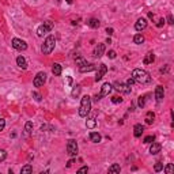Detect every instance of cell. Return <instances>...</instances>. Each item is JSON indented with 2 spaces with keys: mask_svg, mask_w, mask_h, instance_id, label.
Returning a JSON list of instances; mask_svg holds the SVG:
<instances>
[{
  "mask_svg": "<svg viewBox=\"0 0 174 174\" xmlns=\"http://www.w3.org/2000/svg\"><path fill=\"white\" fill-rule=\"evenodd\" d=\"M78 143H76V140H73V139H69V140L67 141V154L69 155L71 158H75L76 155H78Z\"/></svg>",
  "mask_w": 174,
  "mask_h": 174,
  "instance_id": "obj_4",
  "label": "cell"
},
{
  "mask_svg": "<svg viewBox=\"0 0 174 174\" xmlns=\"http://www.w3.org/2000/svg\"><path fill=\"white\" fill-rule=\"evenodd\" d=\"M173 170H174V166L171 165V163H169V165L166 166V169H165V173L170 174V173H173Z\"/></svg>",
  "mask_w": 174,
  "mask_h": 174,
  "instance_id": "obj_33",
  "label": "cell"
},
{
  "mask_svg": "<svg viewBox=\"0 0 174 174\" xmlns=\"http://www.w3.org/2000/svg\"><path fill=\"white\" fill-rule=\"evenodd\" d=\"M5 158H7V151L5 150H0V162L5 160Z\"/></svg>",
  "mask_w": 174,
  "mask_h": 174,
  "instance_id": "obj_31",
  "label": "cell"
},
{
  "mask_svg": "<svg viewBox=\"0 0 174 174\" xmlns=\"http://www.w3.org/2000/svg\"><path fill=\"white\" fill-rule=\"evenodd\" d=\"M143 132H144V127L141 124H136L135 127H133V136H135V137H140Z\"/></svg>",
  "mask_w": 174,
  "mask_h": 174,
  "instance_id": "obj_14",
  "label": "cell"
},
{
  "mask_svg": "<svg viewBox=\"0 0 174 174\" xmlns=\"http://www.w3.org/2000/svg\"><path fill=\"white\" fill-rule=\"evenodd\" d=\"M75 61H76V64L79 65V67H82V65H84V64H87V61L83 59V57H80L79 54H76L75 56Z\"/></svg>",
  "mask_w": 174,
  "mask_h": 174,
  "instance_id": "obj_25",
  "label": "cell"
},
{
  "mask_svg": "<svg viewBox=\"0 0 174 174\" xmlns=\"http://www.w3.org/2000/svg\"><path fill=\"white\" fill-rule=\"evenodd\" d=\"M120 171H121V167H120L118 163H113L109 167V173H120Z\"/></svg>",
  "mask_w": 174,
  "mask_h": 174,
  "instance_id": "obj_24",
  "label": "cell"
},
{
  "mask_svg": "<svg viewBox=\"0 0 174 174\" xmlns=\"http://www.w3.org/2000/svg\"><path fill=\"white\" fill-rule=\"evenodd\" d=\"M33 98H34L37 102H40L41 99H42V97H41V94L40 92H37V91H33Z\"/></svg>",
  "mask_w": 174,
  "mask_h": 174,
  "instance_id": "obj_32",
  "label": "cell"
},
{
  "mask_svg": "<svg viewBox=\"0 0 174 174\" xmlns=\"http://www.w3.org/2000/svg\"><path fill=\"white\" fill-rule=\"evenodd\" d=\"M45 82H46V73L45 72H38L37 75L34 76L33 84H34V87H41V86H44Z\"/></svg>",
  "mask_w": 174,
  "mask_h": 174,
  "instance_id": "obj_8",
  "label": "cell"
},
{
  "mask_svg": "<svg viewBox=\"0 0 174 174\" xmlns=\"http://www.w3.org/2000/svg\"><path fill=\"white\" fill-rule=\"evenodd\" d=\"M133 83H135V80H133L132 78H130V79H128V82H127V84H128V86H132Z\"/></svg>",
  "mask_w": 174,
  "mask_h": 174,
  "instance_id": "obj_43",
  "label": "cell"
},
{
  "mask_svg": "<svg viewBox=\"0 0 174 174\" xmlns=\"http://www.w3.org/2000/svg\"><path fill=\"white\" fill-rule=\"evenodd\" d=\"M132 79L135 82H137V83L140 84H147L151 82V76H150V73L147 72V71L144 69H140V68H136V69L132 71Z\"/></svg>",
  "mask_w": 174,
  "mask_h": 174,
  "instance_id": "obj_1",
  "label": "cell"
},
{
  "mask_svg": "<svg viewBox=\"0 0 174 174\" xmlns=\"http://www.w3.org/2000/svg\"><path fill=\"white\" fill-rule=\"evenodd\" d=\"M146 27H147V21L144 18H139L137 21H136V23H135L136 31H141V30H144Z\"/></svg>",
  "mask_w": 174,
  "mask_h": 174,
  "instance_id": "obj_13",
  "label": "cell"
},
{
  "mask_svg": "<svg viewBox=\"0 0 174 174\" xmlns=\"http://www.w3.org/2000/svg\"><path fill=\"white\" fill-rule=\"evenodd\" d=\"M106 72H108V67H106L105 64H101V65H99V69H98L97 75H95V82H99L101 79L105 76Z\"/></svg>",
  "mask_w": 174,
  "mask_h": 174,
  "instance_id": "obj_11",
  "label": "cell"
},
{
  "mask_svg": "<svg viewBox=\"0 0 174 174\" xmlns=\"http://www.w3.org/2000/svg\"><path fill=\"white\" fill-rule=\"evenodd\" d=\"M154 140H155V136L154 135H150V136H147V137L144 139V143H152Z\"/></svg>",
  "mask_w": 174,
  "mask_h": 174,
  "instance_id": "obj_35",
  "label": "cell"
},
{
  "mask_svg": "<svg viewBox=\"0 0 174 174\" xmlns=\"http://www.w3.org/2000/svg\"><path fill=\"white\" fill-rule=\"evenodd\" d=\"M65 2H67L68 4H72V2H73V0H65Z\"/></svg>",
  "mask_w": 174,
  "mask_h": 174,
  "instance_id": "obj_47",
  "label": "cell"
},
{
  "mask_svg": "<svg viewBox=\"0 0 174 174\" xmlns=\"http://www.w3.org/2000/svg\"><path fill=\"white\" fill-rule=\"evenodd\" d=\"M103 53H105V44H98L94 48V50H92L94 57H101L103 56Z\"/></svg>",
  "mask_w": 174,
  "mask_h": 174,
  "instance_id": "obj_10",
  "label": "cell"
},
{
  "mask_svg": "<svg viewBox=\"0 0 174 174\" xmlns=\"http://www.w3.org/2000/svg\"><path fill=\"white\" fill-rule=\"evenodd\" d=\"M111 102H113V103H121L122 98L118 97V95H114V97H111Z\"/></svg>",
  "mask_w": 174,
  "mask_h": 174,
  "instance_id": "obj_30",
  "label": "cell"
},
{
  "mask_svg": "<svg viewBox=\"0 0 174 174\" xmlns=\"http://www.w3.org/2000/svg\"><path fill=\"white\" fill-rule=\"evenodd\" d=\"M154 170L155 171H162L163 170V163H155V166H154Z\"/></svg>",
  "mask_w": 174,
  "mask_h": 174,
  "instance_id": "obj_34",
  "label": "cell"
},
{
  "mask_svg": "<svg viewBox=\"0 0 174 174\" xmlns=\"http://www.w3.org/2000/svg\"><path fill=\"white\" fill-rule=\"evenodd\" d=\"M163 23H165V19H159V22L156 23V26H158V27H162Z\"/></svg>",
  "mask_w": 174,
  "mask_h": 174,
  "instance_id": "obj_42",
  "label": "cell"
},
{
  "mask_svg": "<svg viewBox=\"0 0 174 174\" xmlns=\"http://www.w3.org/2000/svg\"><path fill=\"white\" fill-rule=\"evenodd\" d=\"M160 148H162V146H160L159 143H154V141H152L151 147H150V152H151L152 155H156L158 152H160Z\"/></svg>",
  "mask_w": 174,
  "mask_h": 174,
  "instance_id": "obj_17",
  "label": "cell"
},
{
  "mask_svg": "<svg viewBox=\"0 0 174 174\" xmlns=\"http://www.w3.org/2000/svg\"><path fill=\"white\" fill-rule=\"evenodd\" d=\"M87 24H89L91 29H98V27H99V24H101V22L98 21L97 18H90L89 21H87Z\"/></svg>",
  "mask_w": 174,
  "mask_h": 174,
  "instance_id": "obj_18",
  "label": "cell"
},
{
  "mask_svg": "<svg viewBox=\"0 0 174 174\" xmlns=\"http://www.w3.org/2000/svg\"><path fill=\"white\" fill-rule=\"evenodd\" d=\"M116 56H117V53L114 50H109L108 52V57H109V59H116Z\"/></svg>",
  "mask_w": 174,
  "mask_h": 174,
  "instance_id": "obj_36",
  "label": "cell"
},
{
  "mask_svg": "<svg viewBox=\"0 0 174 174\" xmlns=\"http://www.w3.org/2000/svg\"><path fill=\"white\" fill-rule=\"evenodd\" d=\"M163 97H165V90H163V87L156 86V89H155V99H156V102H162Z\"/></svg>",
  "mask_w": 174,
  "mask_h": 174,
  "instance_id": "obj_12",
  "label": "cell"
},
{
  "mask_svg": "<svg viewBox=\"0 0 174 174\" xmlns=\"http://www.w3.org/2000/svg\"><path fill=\"white\" fill-rule=\"evenodd\" d=\"M4 127H5V120L4 118H0V132L4 129Z\"/></svg>",
  "mask_w": 174,
  "mask_h": 174,
  "instance_id": "obj_39",
  "label": "cell"
},
{
  "mask_svg": "<svg viewBox=\"0 0 174 174\" xmlns=\"http://www.w3.org/2000/svg\"><path fill=\"white\" fill-rule=\"evenodd\" d=\"M167 23L169 24H173L174 23V18H173V15H171V14H169V15H167Z\"/></svg>",
  "mask_w": 174,
  "mask_h": 174,
  "instance_id": "obj_38",
  "label": "cell"
},
{
  "mask_svg": "<svg viewBox=\"0 0 174 174\" xmlns=\"http://www.w3.org/2000/svg\"><path fill=\"white\" fill-rule=\"evenodd\" d=\"M73 163H75V159H73V158H71V159L67 162V167H71V166H72Z\"/></svg>",
  "mask_w": 174,
  "mask_h": 174,
  "instance_id": "obj_41",
  "label": "cell"
},
{
  "mask_svg": "<svg viewBox=\"0 0 174 174\" xmlns=\"http://www.w3.org/2000/svg\"><path fill=\"white\" fill-rule=\"evenodd\" d=\"M106 33H108L109 35H111L113 34V29H111V27H108V29H106Z\"/></svg>",
  "mask_w": 174,
  "mask_h": 174,
  "instance_id": "obj_44",
  "label": "cell"
},
{
  "mask_svg": "<svg viewBox=\"0 0 174 174\" xmlns=\"http://www.w3.org/2000/svg\"><path fill=\"white\" fill-rule=\"evenodd\" d=\"M95 69V65L94 64H84L82 67H79V71L80 72H91V71Z\"/></svg>",
  "mask_w": 174,
  "mask_h": 174,
  "instance_id": "obj_19",
  "label": "cell"
},
{
  "mask_svg": "<svg viewBox=\"0 0 174 174\" xmlns=\"http://www.w3.org/2000/svg\"><path fill=\"white\" fill-rule=\"evenodd\" d=\"M114 89H116L117 91L122 92V94H129L130 92V86L124 84V83H120V82H116V83H114Z\"/></svg>",
  "mask_w": 174,
  "mask_h": 174,
  "instance_id": "obj_9",
  "label": "cell"
},
{
  "mask_svg": "<svg viewBox=\"0 0 174 174\" xmlns=\"http://www.w3.org/2000/svg\"><path fill=\"white\" fill-rule=\"evenodd\" d=\"M90 140H91L92 143H99V141L102 140V136L98 132H91L90 133Z\"/></svg>",
  "mask_w": 174,
  "mask_h": 174,
  "instance_id": "obj_20",
  "label": "cell"
},
{
  "mask_svg": "<svg viewBox=\"0 0 174 174\" xmlns=\"http://www.w3.org/2000/svg\"><path fill=\"white\" fill-rule=\"evenodd\" d=\"M79 94H80V86L76 84V86L72 89V91H71V95H72V98H76Z\"/></svg>",
  "mask_w": 174,
  "mask_h": 174,
  "instance_id": "obj_26",
  "label": "cell"
},
{
  "mask_svg": "<svg viewBox=\"0 0 174 174\" xmlns=\"http://www.w3.org/2000/svg\"><path fill=\"white\" fill-rule=\"evenodd\" d=\"M133 42L137 44V45H140V44L144 42V37L141 34H136L135 37H133Z\"/></svg>",
  "mask_w": 174,
  "mask_h": 174,
  "instance_id": "obj_27",
  "label": "cell"
},
{
  "mask_svg": "<svg viewBox=\"0 0 174 174\" xmlns=\"http://www.w3.org/2000/svg\"><path fill=\"white\" fill-rule=\"evenodd\" d=\"M84 171H89V167H87V166H83V167L78 169V173H84Z\"/></svg>",
  "mask_w": 174,
  "mask_h": 174,
  "instance_id": "obj_40",
  "label": "cell"
},
{
  "mask_svg": "<svg viewBox=\"0 0 174 174\" xmlns=\"http://www.w3.org/2000/svg\"><path fill=\"white\" fill-rule=\"evenodd\" d=\"M67 83L71 84V83H72V79H71V78H67Z\"/></svg>",
  "mask_w": 174,
  "mask_h": 174,
  "instance_id": "obj_45",
  "label": "cell"
},
{
  "mask_svg": "<svg viewBox=\"0 0 174 174\" xmlns=\"http://www.w3.org/2000/svg\"><path fill=\"white\" fill-rule=\"evenodd\" d=\"M11 45H12V48L16 49V50H26L27 49V44L24 42L23 40H21V38H14V40L11 41Z\"/></svg>",
  "mask_w": 174,
  "mask_h": 174,
  "instance_id": "obj_7",
  "label": "cell"
},
{
  "mask_svg": "<svg viewBox=\"0 0 174 174\" xmlns=\"http://www.w3.org/2000/svg\"><path fill=\"white\" fill-rule=\"evenodd\" d=\"M154 60H155V54L152 53V52H148V53L144 56V59H143V64H152L154 63Z\"/></svg>",
  "mask_w": 174,
  "mask_h": 174,
  "instance_id": "obj_15",
  "label": "cell"
},
{
  "mask_svg": "<svg viewBox=\"0 0 174 174\" xmlns=\"http://www.w3.org/2000/svg\"><path fill=\"white\" fill-rule=\"evenodd\" d=\"M91 110V97L84 95L80 101V106H79V116L80 117H87V114Z\"/></svg>",
  "mask_w": 174,
  "mask_h": 174,
  "instance_id": "obj_2",
  "label": "cell"
},
{
  "mask_svg": "<svg viewBox=\"0 0 174 174\" xmlns=\"http://www.w3.org/2000/svg\"><path fill=\"white\" fill-rule=\"evenodd\" d=\"M148 16L152 19V18H154V14H152V12H148Z\"/></svg>",
  "mask_w": 174,
  "mask_h": 174,
  "instance_id": "obj_46",
  "label": "cell"
},
{
  "mask_svg": "<svg viewBox=\"0 0 174 174\" xmlns=\"http://www.w3.org/2000/svg\"><path fill=\"white\" fill-rule=\"evenodd\" d=\"M95 125H97V121H95L94 118H90L86 121V127L89 128V129H92V128H95Z\"/></svg>",
  "mask_w": 174,
  "mask_h": 174,
  "instance_id": "obj_29",
  "label": "cell"
},
{
  "mask_svg": "<svg viewBox=\"0 0 174 174\" xmlns=\"http://www.w3.org/2000/svg\"><path fill=\"white\" fill-rule=\"evenodd\" d=\"M111 90H113V86H111L110 83H103L102 87H101V92L95 95V97H94V101H97V102H98L101 98H103V97H106V95L110 94Z\"/></svg>",
  "mask_w": 174,
  "mask_h": 174,
  "instance_id": "obj_5",
  "label": "cell"
},
{
  "mask_svg": "<svg viewBox=\"0 0 174 174\" xmlns=\"http://www.w3.org/2000/svg\"><path fill=\"white\" fill-rule=\"evenodd\" d=\"M54 46H56V37L54 35H48L46 40L44 41L42 46H41V50L44 54H50L53 52Z\"/></svg>",
  "mask_w": 174,
  "mask_h": 174,
  "instance_id": "obj_3",
  "label": "cell"
},
{
  "mask_svg": "<svg viewBox=\"0 0 174 174\" xmlns=\"http://www.w3.org/2000/svg\"><path fill=\"white\" fill-rule=\"evenodd\" d=\"M137 105H139V108H144V97H139Z\"/></svg>",
  "mask_w": 174,
  "mask_h": 174,
  "instance_id": "obj_37",
  "label": "cell"
},
{
  "mask_svg": "<svg viewBox=\"0 0 174 174\" xmlns=\"http://www.w3.org/2000/svg\"><path fill=\"white\" fill-rule=\"evenodd\" d=\"M16 64H18V67L22 68V69H26L27 68V61H26V59H24L23 56L16 57Z\"/></svg>",
  "mask_w": 174,
  "mask_h": 174,
  "instance_id": "obj_16",
  "label": "cell"
},
{
  "mask_svg": "<svg viewBox=\"0 0 174 174\" xmlns=\"http://www.w3.org/2000/svg\"><path fill=\"white\" fill-rule=\"evenodd\" d=\"M61 65L60 64H57V63H54L53 64V67H52V72H53V75L54 76H60L61 75Z\"/></svg>",
  "mask_w": 174,
  "mask_h": 174,
  "instance_id": "obj_22",
  "label": "cell"
},
{
  "mask_svg": "<svg viewBox=\"0 0 174 174\" xmlns=\"http://www.w3.org/2000/svg\"><path fill=\"white\" fill-rule=\"evenodd\" d=\"M146 124H148V125H151L152 122H154V120H155V113L154 111H147V114H146Z\"/></svg>",
  "mask_w": 174,
  "mask_h": 174,
  "instance_id": "obj_21",
  "label": "cell"
},
{
  "mask_svg": "<svg viewBox=\"0 0 174 174\" xmlns=\"http://www.w3.org/2000/svg\"><path fill=\"white\" fill-rule=\"evenodd\" d=\"M52 29H53V23H52L50 21H46V22H44V23L37 29V34L40 35V37H42L44 34L49 33Z\"/></svg>",
  "mask_w": 174,
  "mask_h": 174,
  "instance_id": "obj_6",
  "label": "cell"
},
{
  "mask_svg": "<svg viewBox=\"0 0 174 174\" xmlns=\"http://www.w3.org/2000/svg\"><path fill=\"white\" fill-rule=\"evenodd\" d=\"M21 173H22V174H26V173H33V166H31V165H24L23 167L21 169Z\"/></svg>",
  "mask_w": 174,
  "mask_h": 174,
  "instance_id": "obj_28",
  "label": "cell"
},
{
  "mask_svg": "<svg viewBox=\"0 0 174 174\" xmlns=\"http://www.w3.org/2000/svg\"><path fill=\"white\" fill-rule=\"evenodd\" d=\"M31 130H33V122H26V125H24V133H23V136L24 137H27V136L31 133Z\"/></svg>",
  "mask_w": 174,
  "mask_h": 174,
  "instance_id": "obj_23",
  "label": "cell"
}]
</instances>
